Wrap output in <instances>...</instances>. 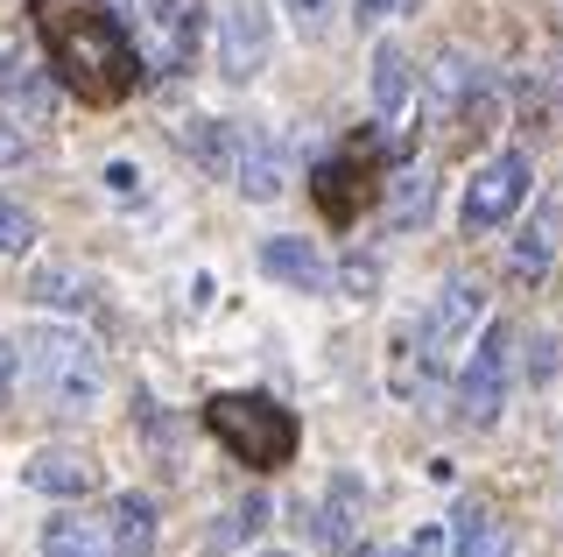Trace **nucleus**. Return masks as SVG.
I'll use <instances>...</instances> for the list:
<instances>
[{"mask_svg": "<svg viewBox=\"0 0 563 557\" xmlns=\"http://www.w3.org/2000/svg\"><path fill=\"white\" fill-rule=\"evenodd\" d=\"M268 50H275V22H268V0H225L219 14V72L246 85L268 72Z\"/></svg>", "mask_w": 563, "mask_h": 557, "instance_id": "nucleus-7", "label": "nucleus"}, {"mask_svg": "<svg viewBox=\"0 0 563 557\" xmlns=\"http://www.w3.org/2000/svg\"><path fill=\"white\" fill-rule=\"evenodd\" d=\"M35 36H43V57L64 72L78 99L113 107V99L134 92L141 43H128L113 8H99V0H35Z\"/></svg>", "mask_w": 563, "mask_h": 557, "instance_id": "nucleus-1", "label": "nucleus"}, {"mask_svg": "<svg viewBox=\"0 0 563 557\" xmlns=\"http://www.w3.org/2000/svg\"><path fill=\"white\" fill-rule=\"evenodd\" d=\"M43 557H113V536L85 515H49L43 529Z\"/></svg>", "mask_w": 563, "mask_h": 557, "instance_id": "nucleus-16", "label": "nucleus"}, {"mask_svg": "<svg viewBox=\"0 0 563 557\" xmlns=\"http://www.w3.org/2000/svg\"><path fill=\"white\" fill-rule=\"evenodd\" d=\"M401 8H416V0H352V22H360V29H380L387 14H401Z\"/></svg>", "mask_w": 563, "mask_h": 557, "instance_id": "nucleus-26", "label": "nucleus"}, {"mask_svg": "<svg viewBox=\"0 0 563 557\" xmlns=\"http://www.w3.org/2000/svg\"><path fill=\"white\" fill-rule=\"evenodd\" d=\"M211 438L246 466H282L296 451V416L268 395H219L211 403Z\"/></svg>", "mask_w": 563, "mask_h": 557, "instance_id": "nucleus-3", "label": "nucleus"}, {"mask_svg": "<svg viewBox=\"0 0 563 557\" xmlns=\"http://www.w3.org/2000/svg\"><path fill=\"white\" fill-rule=\"evenodd\" d=\"M261 269L275 275V283H289V290H324L331 283V269H324V254L310 248L303 233H275V240H261Z\"/></svg>", "mask_w": 563, "mask_h": 557, "instance_id": "nucleus-12", "label": "nucleus"}, {"mask_svg": "<svg viewBox=\"0 0 563 557\" xmlns=\"http://www.w3.org/2000/svg\"><path fill=\"white\" fill-rule=\"evenodd\" d=\"M486 318V283L479 275H444V290H437V310H430V360L457 353V346L472 339V325Z\"/></svg>", "mask_w": 563, "mask_h": 557, "instance_id": "nucleus-8", "label": "nucleus"}, {"mask_svg": "<svg viewBox=\"0 0 563 557\" xmlns=\"http://www.w3.org/2000/svg\"><path fill=\"white\" fill-rule=\"evenodd\" d=\"M35 297L64 304V310H85V283H70V275H35Z\"/></svg>", "mask_w": 563, "mask_h": 557, "instance_id": "nucleus-24", "label": "nucleus"}, {"mask_svg": "<svg viewBox=\"0 0 563 557\" xmlns=\"http://www.w3.org/2000/svg\"><path fill=\"white\" fill-rule=\"evenodd\" d=\"M550 254H556V212L542 205V212H536V226H528V233L515 240V254H507V269H515L521 283H536V275L550 269Z\"/></svg>", "mask_w": 563, "mask_h": 557, "instance_id": "nucleus-19", "label": "nucleus"}, {"mask_svg": "<svg viewBox=\"0 0 563 557\" xmlns=\"http://www.w3.org/2000/svg\"><path fill=\"white\" fill-rule=\"evenodd\" d=\"M282 8H289L296 36H324V29H331V8H339V0H282Z\"/></svg>", "mask_w": 563, "mask_h": 557, "instance_id": "nucleus-22", "label": "nucleus"}, {"mask_svg": "<svg viewBox=\"0 0 563 557\" xmlns=\"http://www.w3.org/2000/svg\"><path fill=\"white\" fill-rule=\"evenodd\" d=\"M14 360H22V381L43 395V409L57 416H85L106 389V360L78 325H29L14 339Z\"/></svg>", "mask_w": 563, "mask_h": 557, "instance_id": "nucleus-2", "label": "nucleus"}, {"mask_svg": "<svg viewBox=\"0 0 563 557\" xmlns=\"http://www.w3.org/2000/svg\"><path fill=\"white\" fill-rule=\"evenodd\" d=\"M507 381H515V332H507V325H486V332L472 339L465 374H457V409H465V424H493V416H500Z\"/></svg>", "mask_w": 563, "mask_h": 557, "instance_id": "nucleus-4", "label": "nucleus"}, {"mask_svg": "<svg viewBox=\"0 0 563 557\" xmlns=\"http://www.w3.org/2000/svg\"><path fill=\"white\" fill-rule=\"evenodd\" d=\"M240 198H254V205H268L289 190V142H282L275 128H246V142H240Z\"/></svg>", "mask_w": 563, "mask_h": 557, "instance_id": "nucleus-9", "label": "nucleus"}, {"mask_svg": "<svg viewBox=\"0 0 563 557\" xmlns=\"http://www.w3.org/2000/svg\"><path fill=\"white\" fill-rule=\"evenodd\" d=\"M14 374H22V360H14V346H0V403L14 395Z\"/></svg>", "mask_w": 563, "mask_h": 557, "instance_id": "nucleus-27", "label": "nucleus"}, {"mask_svg": "<svg viewBox=\"0 0 563 557\" xmlns=\"http://www.w3.org/2000/svg\"><path fill=\"white\" fill-rule=\"evenodd\" d=\"M29 240H35V226L14 212L8 198H0V254H29Z\"/></svg>", "mask_w": 563, "mask_h": 557, "instance_id": "nucleus-23", "label": "nucleus"}, {"mask_svg": "<svg viewBox=\"0 0 563 557\" xmlns=\"http://www.w3.org/2000/svg\"><path fill=\"white\" fill-rule=\"evenodd\" d=\"M261 557H296V550H261Z\"/></svg>", "mask_w": 563, "mask_h": 557, "instance_id": "nucleus-31", "label": "nucleus"}, {"mask_svg": "<svg viewBox=\"0 0 563 557\" xmlns=\"http://www.w3.org/2000/svg\"><path fill=\"white\" fill-rule=\"evenodd\" d=\"M360 501H366V487H360V473H339L331 480V494H324V544H352V522H360Z\"/></svg>", "mask_w": 563, "mask_h": 557, "instance_id": "nucleus-20", "label": "nucleus"}, {"mask_svg": "<svg viewBox=\"0 0 563 557\" xmlns=\"http://www.w3.org/2000/svg\"><path fill=\"white\" fill-rule=\"evenodd\" d=\"M528 149H507V155H493V163L479 170V177L465 184V233H493L500 219H515L521 212V198H528Z\"/></svg>", "mask_w": 563, "mask_h": 557, "instance_id": "nucleus-6", "label": "nucleus"}, {"mask_svg": "<svg viewBox=\"0 0 563 557\" xmlns=\"http://www.w3.org/2000/svg\"><path fill=\"white\" fill-rule=\"evenodd\" d=\"M134 22H141V64L155 78L184 72L198 57V0H141Z\"/></svg>", "mask_w": 563, "mask_h": 557, "instance_id": "nucleus-5", "label": "nucleus"}, {"mask_svg": "<svg viewBox=\"0 0 563 557\" xmlns=\"http://www.w3.org/2000/svg\"><path fill=\"white\" fill-rule=\"evenodd\" d=\"M409 99H416L409 57H401L395 43H380V50H374V113H380V120H401V113H409Z\"/></svg>", "mask_w": 563, "mask_h": 557, "instance_id": "nucleus-15", "label": "nucleus"}, {"mask_svg": "<svg viewBox=\"0 0 563 557\" xmlns=\"http://www.w3.org/2000/svg\"><path fill=\"white\" fill-rule=\"evenodd\" d=\"M451 550H457V557H515V536L500 529V515H493L486 501H457V515H451Z\"/></svg>", "mask_w": 563, "mask_h": 557, "instance_id": "nucleus-13", "label": "nucleus"}, {"mask_svg": "<svg viewBox=\"0 0 563 557\" xmlns=\"http://www.w3.org/2000/svg\"><path fill=\"white\" fill-rule=\"evenodd\" d=\"M106 536H113V557H155V501L148 494H120Z\"/></svg>", "mask_w": 563, "mask_h": 557, "instance_id": "nucleus-14", "label": "nucleus"}, {"mask_svg": "<svg viewBox=\"0 0 563 557\" xmlns=\"http://www.w3.org/2000/svg\"><path fill=\"white\" fill-rule=\"evenodd\" d=\"M374 557H409V550H374Z\"/></svg>", "mask_w": 563, "mask_h": 557, "instance_id": "nucleus-30", "label": "nucleus"}, {"mask_svg": "<svg viewBox=\"0 0 563 557\" xmlns=\"http://www.w3.org/2000/svg\"><path fill=\"white\" fill-rule=\"evenodd\" d=\"M261 522H268V501H261V494H246V501H240V509H233V515H225V522H219V529H211V550H233V544H240V536H254V529H261Z\"/></svg>", "mask_w": 563, "mask_h": 557, "instance_id": "nucleus-21", "label": "nucleus"}, {"mask_svg": "<svg viewBox=\"0 0 563 557\" xmlns=\"http://www.w3.org/2000/svg\"><path fill=\"white\" fill-rule=\"evenodd\" d=\"M14 163H29V134H22V120L0 113V170H14Z\"/></svg>", "mask_w": 563, "mask_h": 557, "instance_id": "nucleus-25", "label": "nucleus"}, {"mask_svg": "<svg viewBox=\"0 0 563 557\" xmlns=\"http://www.w3.org/2000/svg\"><path fill=\"white\" fill-rule=\"evenodd\" d=\"M240 142H246L240 120H219V113L184 120V155L205 170V177H240Z\"/></svg>", "mask_w": 563, "mask_h": 557, "instance_id": "nucleus-11", "label": "nucleus"}, {"mask_svg": "<svg viewBox=\"0 0 563 557\" xmlns=\"http://www.w3.org/2000/svg\"><path fill=\"white\" fill-rule=\"evenodd\" d=\"M22 480L35 487V494H49V501H85L99 487V466L85 459V451H70V445H43L22 466Z\"/></svg>", "mask_w": 563, "mask_h": 557, "instance_id": "nucleus-10", "label": "nucleus"}, {"mask_svg": "<svg viewBox=\"0 0 563 557\" xmlns=\"http://www.w3.org/2000/svg\"><path fill=\"white\" fill-rule=\"evenodd\" d=\"M0 99H8V107H22V113H49L43 72H35L22 50H8V43H0Z\"/></svg>", "mask_w": 563, "mask_h": 557, "instance_id": "nucleus-17", "label": "nucleus"}, {"mask_svg": "<svg viewBox=\"0 0 563 557\" xmlns=\"http://www.w3.org/2000/svg\"><path fill=\"white\" fill-rule=\"evenodd\" d=\"M437 550H444V536H437V529H422L416 544H409V557H437Z\"/></svg>", "mask_w": 563, "mask_h": 557, "instance_id": "nucleus-29", "label": "nucleus"}, {"mask_svg": "<svg viewBox=\"0 0 563 557\" xmlns=\"http://www.w3.org/2000/svg\"><path fill=\"white\" fill-rule=\"evenodd\" d=\"M345 283H352L345 297H366V283H374V269H366V261H345Z\"/></svg>", "mask_w": 563, "mask_h": 557, "instance_id": "nucleus-28", "label": "nucleus"}, {"mask_svg": "<svg viewBox=\"0 0 563 557\" xmlns=\"http://www.w3.org/2000/svg\"><path fill=\"white\" fill-rule=\"evenodd\" d=\"M430 198H437V184H430V170H401L395 190H387V226L395 233H409V226L430 219Z\"/></svg>", "mask_w": 563, "mask_h": 557, "instance_id": "nucleus-18", "label": "nucleus"}]
</instances>
